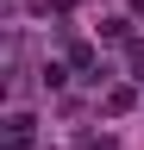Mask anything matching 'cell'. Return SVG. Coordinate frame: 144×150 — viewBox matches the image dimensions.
Here are the masks:
<instances>
[{"label":"cell","instance_id":"cell-1","mask_svg":"<svg viewBox=\"0 0 144 150\" xmlns=\"http://www.w3.org/2000/svg\"><path fill=\"white\" fill-rule=\"evenodd\" d=\"M6 150H31V119L13 112V131H6Z\"/></svg>","mask_w":144,"mask_h":150}]
</instances>
